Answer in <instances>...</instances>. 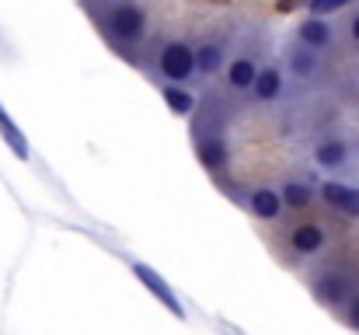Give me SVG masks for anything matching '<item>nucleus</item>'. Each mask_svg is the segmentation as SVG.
<instances>
[{
    "instance_id": "obj_9",
    "label": "nucleus",
    "mask_w": 359,
    "mask_h": 335,
    "mask_svg": "<svg viewBox=\"0 0 359 335\" xmlns=\"http://www.w3.org/2000/svg\"><path fill=\"white\" fill-rule=\"evenodd\" d=\"M311 161H314L318 171H325V175L335 178V175L353 171V147H349L346 136L325 133V136H318V140L311 143Z\"/></svg>"
},
{
    "instance_id": "obj_18",
    "label": "nucleus",
    "mask_w": 359,
    "mask_h": 335,
    "mask_svg": "<svg viewBox=\"0 0 359 335\" xmlns=\"http://www.w3.org/2000/svg\"><path fill=\"white\" fill-rule=\"evenodd\" d=\"M349 11H353L349 0H314V4H307V14L321 18V21H328L332 14H349Z\"/></svg>"
},
{
    "instance_id": "obj_1",
    "label": "nucleus",
    "mask_w": 359,
    "mask_h": 335,
    "mask_svg": "<svg viewBox=\"0 0 359 335\" xmlns=\"http://www.w3.org/2000/svg\"><path fill=\"white\" fill-rule=\"evenodd\" d=\"M84 14L95 21L105 46L133 67H143L140 56H147L154 39V11L140 0H102L84 4Z\"/></svg>"
},
{
    "instance_id": "obj_6",
    "label": "nucleus",
    "mask_w": 359,
    "mask_h": 335,
    "mask_svg": "<svg viewBox=\"0 0 359 335\" xmlns=\"http://www.w3.org/2000/svg\"><path fill=\"white\" fill-rule=\"evenodd\" d=\"M307 287H311V294H314L318 304H325V308H332L339 315L353 304V297H359V280L346 265H335V262L311 269Z\"/></svg>"
},
{
    "instance_id": "obj_4",
    "label": "nucleus",
    "mask_w": 359,
    "mask_h": 335,
    "mask_svg": "<svg viewBox=\"0 0 359 335\" xmlns=\"http://www.w3.org/2000/svg\"><path fill=\"white\" fill-rule=\"evenodd\" d=\"M269 60L272 56H269V35H265V28L262 25H248L241 32V42H238V49H234V56H231V63H227V70H224V77H220V91L231 102H248L251 98V88H255V81H258V74H262V67Z\"/></svg>"
},
{
    "instance_id": "obj_7",
    "label": "nucleus",
    "mask_w": 359,
    "mask_h": 335,
    "mask_svg": "<svg viewBox=\"0 0 359 335\" xmlns=\"http://www.w3.org/2000/svg\"><path fill=\"white\" fill-rule=\"evenodd\" d=\"M283 70L290 77V84H300V88H314L325 81L328 74V56L325 53H314L307 46H300L297 39H290L283 46Z\"/></svg>"
},
{
    "instance_id": "obj_2",
    "label": "nucleus",
    "mask_w": 359,
    "mask_h": 335,
    "mask_svg": "<svg viewBox=\"0 0 359 335\" xmlns=\"http://www.w3.org/2000/svg\"><path fill=\"white\" fill-rule=\"evenodd\" d=\"M231 98L220 88H210L206 95H199V109L192 115V150L199 157V164L213 175V182H220L224 175L231 178V136H227V105Z\"/></svg>"
},
{
    "instance_id": "obj_15",
    "label": "nucleus",
    "mask_w": 359,
    "mask_h": 335,
    "mask_svg": "<svg viewBox=\"0 0 359 335\" xmlns=\"http://www.w3.org/2000/svg\"><path fill=\"white\" fill-rule=\"evenodd\" d=\"M133 272H136V280H140V283H143V287H147V290H150V294H154V297H157V301H161L168 311H175L178 318H185L182 301L175 297V290H171V287H168V283H164V280H161V276H157L150 265H133Z\"/></svg>"
},
{
    "instance_id": "obj_14",
    "label": "nucleus",
    "mask_w": 359,
    "mask_h": 335,
    "mask_svg": "<svg viewBox=\"0 0 359 335\" xmlns=\"http://www.w3.org/2000/svg\"><path fill=\"white\" fill-rule=\"evenodd\" d=\"M279 196H283L286 214H307V210H314L321 203L318 199V185H311L307 178H283L279 182Z\"/></svg>"
},
{
    "instance_id": "obj_20",
    "label": "nucleus",
    "mask_w": 359,
    "mask_h": 335,
    "mask_svg": "<svg viewBox=\"0 0 359 335\" xmlns=\"http://www.w3.org/2000/svg\"><path fill=\"white\" fill-rule=\"evenodd\" d=\"M342 322H346L353 332H359V297H353V304L342 311Z\"/></svg>"
},
{
    "instance_id": "obj_10",
    "label": "nucleus",
    "mask_w": 359,
    "mask_h": 335,
    "mask_svg": "<svg viewBox=\"0 0 359 335\" xmlns=\"http://www.w3.org/2000/svg\"><path fill=\"white\" fill-rule=\"evenodd\" d=\"M258 223H279L286 217V206H283V196H279V185H248L244 189V203H241Z\"/></svg>"
},
{
    "instance_id": "obj_17",
    "label": "nucleus",
    "mask_w": 359,
    "mask_h": 335,
    "mask_svg": "<svg viewBox=\"0 0 359 335\" xmlns=\"http://www.w3.org/2000/svg\"><path fill=\"white\" fill-rule=\"evenodd\" d=\"M0 136L7 140V147L14 150V157H18V161H32V150H28V143H25V133L11 122V115H7L4 105H0Z\"/></svg>"
},
{
    "instance_id": "obj_19",
    "label": "nucleus",
    "mask_w": 359,
    "mask_h": 335,
    "mask_svg": "<svg viewBox=\"0 0 359 335\" xmlns=\"http://www.w3.org/2000/svg\"><path fill=\"white\" fill-rule=\"evenodd\" d=\"M342 32H346V39L353 42L359 49V7H353L349 14H346V25H342Z\"/></svg>"
},
{
    "instance_id": "obj_16",
    "label": "nucleus",
    "mask_w": 359,
    "mask_h": 335,
    "mask_svg": "<svg viewBox=\"0 0 359 335\" xmlns=\"http://www.w3.org/2000/svg\"><path fill=\"white\" fill-rule=\"evenodd\" d=\"M157 91H161L164 105L175 112V115H182V119H192L196 109H199V95L192 88H157Z\"/></svg>"
},
{
    "instance_id": "obj_13",
    "label": "nucleus",
    "mask_w": 359,
    "mask_h": 335,
    "mask_svg": "<svg viewBox=\"0 0 359 335\" xmlns=\"http://www.w3.org/2000/svg\"><path fill=\"white\" fill-rule=\"evenodd\" d=\"M293 39L314 53H328L335 46V25L332 21H321V18H311L304 14L297 25H293Z\"/></svg>"
},
{
    "instance_id": "obj_11",
    "label": "nucleus",
    "mask_w": 359,
    "mask_h": 335,
    "mask_svg": "<svg viewBox=\"0 0 359 335\" xmlns=\"http://www.w3.org/2000/svg\"><path fill=\"white\" fill-rule=\"evenodd\" d=\"M286 91H290V77H286L283 63H279V60H269V63L262 67V74H258V81H255V88H251V98H248V102H255V105L269 109V105L283 102V98H286Z\"/></svg>"
},
{
    "instance_id": "obj_12",
    "label": "nucleus",
    "mask_w": 359,
    "mask_h": 335,
    "mask_svg": "<svg viewBox=\"0 0 359 335\" xmlns=\"http://www.w3.org/2000/svg\"><path fill=\"white\" fill-rule=\"evenodd\" d=\"M318 199H321L332 214H339V217H346V221H359V185H349V182H342V178H325V182L318 185Z\"/></svg>"
},
{
    "instance_id": "obj_8",
    "label": "nucleus",
    "mask_w": 359,
    "mask_h": 335,
    "mask_svg": "<svg viewBox=\"0 0 359 335\" xmlns=\"http://www.w3.org/2000/svg\"><path fill=\"white\" fill-rule=\"evenodd\" d=\"M325 248H328V227L321 221L300 217V221H293L286 227V251H290V258L311 262V258H321Z\"/></svg>"
},
{
    "instance_id": "obj_5",
    "label": "nucleus",
    "mask_w": 359,
    "mask_h": 335,
    "mask_svg": "<svg viewBox=\"0 0 359 335\" xmlns=\"http://www.w3.org/2000/svg\"><path fill=\"white\" fill-rule=\"evenodd\" d=\"M241 21L238 18H220L213 28H206V35L196 42V74H199V88H210L217 77H224L234 49L241 42Z\"/></svg>"
},
{
    "instance_id": "obj_3",
    "label": "nucleus",
    "mask_w": 359,
    "mask_h": 335,
    "mask_svg": "<svg viewBox=\"0 0 359 335\" xmlns=\"http://www.w3.org/2000/svg\"><path fill=\"white\" fill-rule=\"evenodd\" d=\"M143 70L150 74V81L157 88H192L199 84L196 74V42H189L185 35H164L157 39L147 56H143Z\"/></svg>"
}]
</instances>
